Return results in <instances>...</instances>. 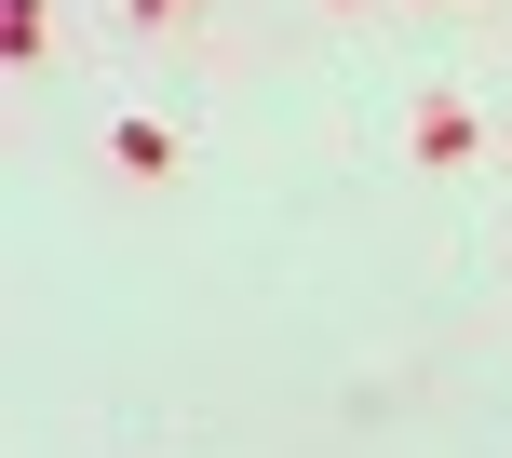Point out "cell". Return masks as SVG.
Masks as SVG:
<instances>
[{
	"instance_id": "cell-1",
	"label": "cell",
	"mask_w": 512,
	"mask_h": 458,
	"mask_svg": "<svg viewBox=\"0 0 512 458\" xmlns=\"http://www.w3.org/2000/svg\"><path fill=\"white\" fill-rule=\"evenodd\" d=\"M405 149L432 162V176H445V162H472V149H486V122H472V95H418V108H405Z\"/></svg>"
},
{
	"instance_id": "cell-2",
	"label": "cell",
	"mask_w": 512,
	"mask_h": 458,
	"mask_svg": "<svg viewBox=\"0 0 512 458\" xmlns=\"http://www.w3.org/2000/svg\"><path fill=\"white\" fill-rule=\"evenodd\" d=\"M108 162H122V176H176V122H149V108H122V122H108Z\"/></svg>"
},
{
	"instance_id": "cell-3",
	"label": "cell",
	"mask_w": 512,
	"mask_h": 458,
	"mask_svg": "<svg viewBox=\"0 0 512 458\" xmlns=\"http://www.w3.org/2000/svg\"><path fill=\"white\" fill-rule=\"evenodd\" d=\"M135 14H203V0H135Z\"/></svg>"
},
{
	"instance_id": "cell-4",
	"label": "cell",
	"mask_w": 512,
	"mask_h": 458,
	"mask_svg": "<svg viewBox=\"0 0 512 458\" xmlns=\"http://www.w3.org/2000/svg\"><path fill=\"white\" fill-rule=\"evenodd\" d=\"M499 149H512V135H499Z\"/></svg>"
}]
</instances>
